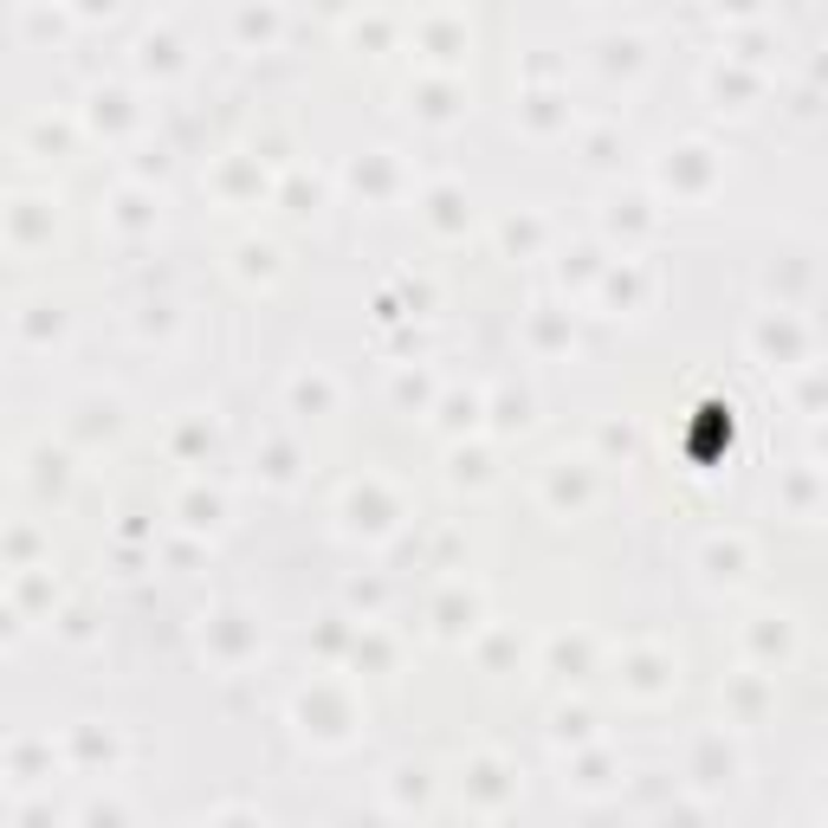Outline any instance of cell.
Wrapping results in <instances>:
<instances>
[{
	"mask_svg": "<svg viewBox=\"0 0 828 828\" xmlns=\"http://www.w3.org/2000/svg\"><path fill=\"white\" fill-rule=\"evenodd\" d=\"M699 563H705L712 583H738V576H745V570H738V563H745V544H738V538H732V544H705Z\"/></svg>",
	"mask_w": 828,
	"mask_h": 828,
	"instance_id": "obj_1",
	"label": "cell"
},
{
	"mask_svg": "<svg viewBox=\"0 0 828 828\" xmlns=\"http://www.w3.org/2000/svg\"><path fill=\"white\" fill-rule=\"evenodd\" d=\"M240 33H246V39H253V33H260V39H273V33H278V13H273V7H246Z\"/></svg>",
	"mask_w": 828,
	"mask_h": 828,
	"instance_id": "obj_2",
	"label": "cell"
}]
</instances>
